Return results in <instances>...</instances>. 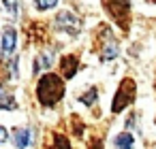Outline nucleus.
<instances>
[{
	"label": "nucleus",
	"mask_w": 156,
	"mask_h": 149,
	"mask_svg": "<svg viewBox=\"0 0 156 149\" xmlns=\"http://www.w3.org/2000/svg\"><path fill=\"white\" fill-rule=\"evenodd\" d=\"M7 138H9V132H7L2 126H0V145H5V143H7Z\"/></svg>",
	"instance_id": "dca6fc26"
},
{
	"label": "nucleus",
	"mask_w": 156,
	"mask_h": 149,
	"mask_svg": "<svg viewBox=\"0 0 156 149\" xmlns=\"http://www.w3.org/2000/svg\"><path fill=\"white\" fill-rule=\"evenodd\" d=\"M88 149H103V141L101 138H92L90 145H88Z\"/></svg>",
	"instance_id": "2eb2a0df"
},
{
	"label": "nucleus",
	"mask_w": 156,
	"mask_h": 149,
	"mask_svg": "<svg viewBox=\"0 0 156 149\" xmlns=\"http://www.w3.org/2000/svg\"><path fill=\"white\" fill-rule=\"evenodd\" d=\"M96 98H98V92L92 87V90H88L86 94H81V96H79V102L90 107V104H94V102H96Z\"/></svg>",
	"instance_id": "9b49d317"
},
{
	"label": "nucleus",
	"mask_w": 156,
	"mask_h": 149,
	"mask_svg": "<svg viewBox=\"0 0 156 149\" xmlns=\"http://www.w3.org/2000/svg\"><path fill=\"white\" fill-rule=\"evenodd\" d=\"M103 7L122 30H128V24H130V2L128 0H103Z\"/></svg>",
	"instance_id": "f03ea898"
},
{
	"label": "nucleus",
	"mask_w": 156,
	"mask_h": 149,
	"mask_svg": "<svg viewBox=\"0 0 156 149\" xmlns=\"http://www.w3.org/2000/svg\"><path fill=\"white\" fill-rule=\"evenodd\" d=\"M150 2H154V5H156V0H150Z\"/></svg>",
	"instance_id": "f3484780"
},
{
	"label": "nucleus",
	"mask_w": 156,
	"mask_h": 149,
	"mask_svg": "<svg viewBox=\"0 0 156 149\" xmlns=\"http://www.w3.org/2000/svg\"><path fill=\"white\" fill-rule=\"evenodd\" d=\"M5 7L11 15H17V0H5Z\"/></svg>",
	"instance_id": "4468645a"
},
{
	"label": "nucleus",
	"mask_w": 156,
	"mask_h": 149,
	"mask_svg": "<svg viewBox=\"0 0 156 149\" xmlns=\"http://www.w3.org/2000/svg\"><path fill=\"white\" fill-rule=\"evenodd\" d=\"M135 96H137V85H135V81H133V79H128V77H126V79H122V83H120V87H118V92H115V96H113L111 111H113V113L124 111L128 104H133Z\"/></svg>",
	"instance_id": "7ed1b4c3"
},
{
	"label": "nucleus",
	"mask_w": 156,
	"mask_h": 149,
	"mask_svg": "<svg viewBox=\"0 0 156 149\" xmlns=\"http://www.w3.org/2000/svg\"><path fill=\"white\" fill-rule=\"evenodd\" d=\"M51 149H71V143H69L66 136L56 134V136H54V145H51Z\"/></svg>",
	"instance_id": "f8f14e48"
},
{
	"label": "nucleus",
	"mask_w": 156,
	"mask_h": 149,
	"mask_svg": "<svg viewBox=\"0 0 156 149\" xmlns=\"http://www.w3.org/2000/svg\"><path fill=\"white\" fill-rule=\"evenodd\" d=\"M64 96V81L62 77L54 75V73H47L39 79V85H37V98L43 107H56V102H60Z\"/></svg>",
	"instance_id": "f257e3e1"
},
{
	"label": "nucleus",
	"mask_w": 156,
	"mask_h": 149,
	"mask_svg": "<svg viewBox=\"0 0 156 149\" xmlns=\"http://www.w3.org/2000/svg\"><path fill=\"white\" fill-rule=\"evenodd\" d=\"M58 5V0H34V7L39 9V11H49V9H54Z\"/></svg>",
	"instance_id": "ddd939ff"
},
{
	"label": "nucleus",
	"mask_w": 156,
	"mask_h": 149,
	"mask_svg": "<svg viewBox=\"0 0 156 149\" xmlns=\"http://www.w3.org/2000/svg\"><path fill=\"white\" fill-rule=\"evenodd\" d=\"M113 147L115 149H133L135 147V138L128 134V132H122L113 138Z\"/></svg>",
	"instance_id": "1a4fd4ad"
},
{
	"label": "nucleus",
	"mask_w": 156,
	"mask_h": 149,
	"mask_svg": "<svg viewBox=\"0 0 156 149\" xmlns=\"http://www.w3.org/2000/svg\"><path fill=\"white\" fill-rule=\"evenodd\" d=\"M56 30L58 32H64L69 36H77L81 32V19L77 15H73L71 11H60L56 15V22H54Z\"/></svg>",
	"instance_id": "20e7f679"
},
{
	"label": "nucleus",
	"mask_w": 156,
	"mask_h": 149,
	"mask_svg": "<svg viewBox=\"0 0 156 149\" xmlns=\"http://www.w3.org/2000/svg\"><path fill=\"white\" fill-rule=\"evenodd\" d=\"M0 109H9V111H13V109H17V102H15V98L5 90V85H0Z\"/></svg>",
	"instance_id": "9d476101"
},
{
	"label": "nucleus",
	"mask_w": 156,
	"mask_h": 149,
	"mask_svg": "<svg viewBox=\"0 0 156 149\" xmlns=\"http://www.w3.org/2000/svg\"><path fill=\"white\" fill-rule=\"evenodd\" d=\"M98 51H101L103 60H113L118 56V43H115V39L107 26L98 28Z\"/></svg>",
	"instance_id": "39448f33"
},
{
	"label": "nucleus",
	"mask_w": 156,
	"mask_h": 149,
	"mask_svg": "<svg viewBox=\"0 0 156 149\" xmlns=\"http://www.w3.org/2000/svg\"><path fill=\"white\" fill-rule=\"evenodd\" d=\"M15 45H17V32L13 28H5L2 30V53L11 56L15 51Z\"/></svg>",
	"instance_id": "0eeeda50"
},
{
	"label": "nucleus",
	"mask_w": 156,
	"mask_h": 149,
	"mask_svg": "<svg viewBox=\"0 0 156 149\" xmlns=\"http://www.w3.org/2000/svg\"><path fill=\"white\" fill-rule=\"evenodd\" d=\"M13 143L17 149H26L30 143V130L28 128H15L13 130Z\"/></svg>",
	"instance_id": "6e6552de"
},
{
	"label": "nucleus",
	"mask_w": 156,
	"mask_h": 149,
	"mask_svg": "<svg viewBox=\"0 0 156 149\" xmlns=\"http://www.w3.org/2000/svg\"><path fill=\"white\" fill-rule=\"evenodd\" d=\"M79 68V58L77 56H64L60 60V70H62V77L64 79H73L75 73Z\"/></svg>",
	"instance_id": "423d86ee"
}]
</instances>
